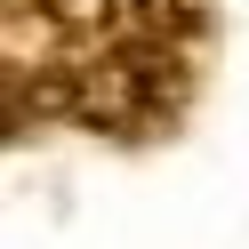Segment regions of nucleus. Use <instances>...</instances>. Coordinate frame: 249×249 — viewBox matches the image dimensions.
<instances>
[{"label": "nucleus", "mask_w": 249, "mask_h": 249, "mask_svg": "<svg viewBox=\"0 0 249 249\" xmlns=\"http://www.w3.org/2000/svg\"><path fill=\"white\" fill-rule=\"evenodd\" d=\"M185 97V65L169 40H145L137 33L129 49L113 56H89V65H72V121H89V129H113V137H145L161 129L169 113H177Z\"/></svg>", "instance_id": "nucleus-1"}, {"label": "nucleus", "mask_w": 249, "mask_h": 249, "mask_svg": "<svg viewBox=\"0 0 249 249\" xmlns=\"http://www.w3.org/2000/svg\"><path fill=\"white\" fill-rule=\"evenodd\" d=\"M209 0H129V24L145 40H169V49H185V40H201L209 33Z\"/></svg>", "instance_id": "nucleus-2"}, {"label": "nucleus", "mask_w": 249, "mask_h": 249, "mask_svg": "<svg viewBox=\"0 0 249 249\" xmlns=\"http://www.w3.org/2000/svg\"><path fill=\"white\" fill-rule=\"evenodd\" d=\"M17 8H40V17H49L56 33H72V40L113 33V17H121V0H17Z\"/></svg>", "instance_id": "nucleus-3"}]
</instances>
